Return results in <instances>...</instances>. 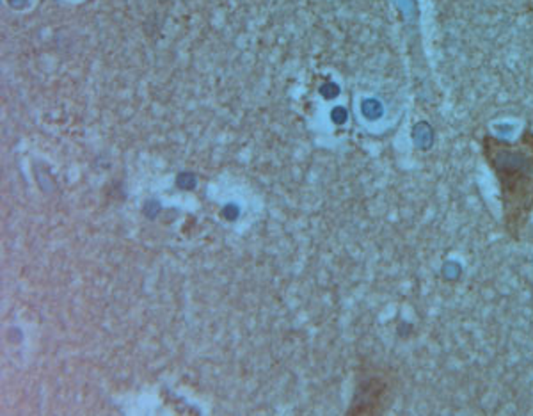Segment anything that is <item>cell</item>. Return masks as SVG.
<instances>
[{
	"instance_id": "6da1fadb",
	"label": "cell",
	"mask_w": 533,
	"mask_h": 416,
	"mask_svg": "<svg viewBox=\"0 0 533 416\" xmlns=\"http://www.w3.org/2000/svg\"><path fill=\"white\" fill-rule=\"evenodd\" d=\"M480 148L498 181L505 233L519 242L533 214V130L524 128L514 141L486 134Z\"/></svg>"
}]
</instances>
